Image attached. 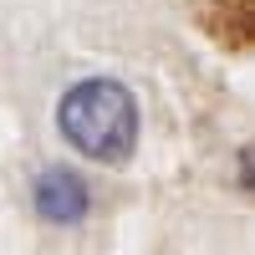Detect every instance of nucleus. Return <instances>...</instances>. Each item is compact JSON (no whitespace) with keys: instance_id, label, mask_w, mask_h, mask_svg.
<instances>
[{"instance_id":"nucleus-2","label":"nucleus","mask_w":255,"mask_h":255,"mask_svg":"<svg viewBox=\"0 0 255 255\" xmlns=\"http://www.w3.org/2000/svg\"><path fill=\"white\" fill-rule=\"evenodd\" d=\"M31 204H36V215L46 220V225H77L82 215H87V204H92V189L82 184L72 168H46L36 184H31Z\"/></svg>"},{"instance_id":"nucleus-1","label":"nucleus","mask_w":255,"mask_h":255,"mask_svg":"<svg viewBox=\"0 0 255 255\" xmlns=\"http://www.w3.org/2000/svg\"><path fill=\"white\" fill-rule=\"evenodd\" d=\"M56 123L77 153L97 163H123L138 143V102L113 77H87L61 97Z\"/></svg>"},{"instance_id":"nucleus-3","label":"nucleus","mask_w":255,"mask_h":255,"mask_svg":"<svg viewBox=\"0 0 255 255\" xmlns=\"http://www.w3.org/2000/svg\"><path fill=\"white\" fill-rule=\"evenodd\" d=\"M204 26L230 46H255V0H225L204 15Z\"/></svg>"}]
</instances>
